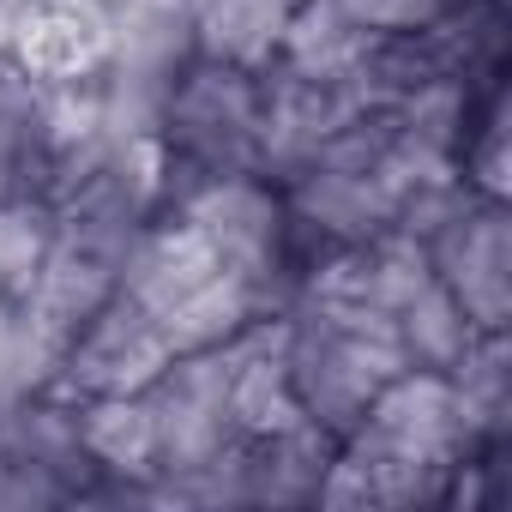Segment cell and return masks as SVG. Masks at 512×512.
Instances as JSON below:
<instances>
[{"mask_svg":"<svg viewBox=\"0 0 512 512\" xmlns=\"http://www.w3.org/2000/svg\"><path fill=\"white\" fill-rule=\"evenodd\" d=\"M338 7H344L368 37H410V31H428V25L464 13L470 0H338Z\"/></svg>","mask_w":512,"mask_h":512,"instance_id":"9","label":"cell"},{"mask_svg":"<svg viewBox=\"0 0 512 512\" xmlns=\"http://www.w3.org/2000/svg\"><path fill=\"white\" fill-rule=\"evenodd\" d=\"M181 217L205 235V247L229 272H247V278H272L278 272V247H284V205L272 199V187H260L247 169H223L211 175L187 205Z\"/></svg>","mask_w":512,"mask_h":512,"instance_id":"4","label":"cell"},{"mask_svg":"<svg viewBox=\"0 0 512 512\" xmlns=\"http://www.w3.org/2000/svg\"><path fill=\"white\" fill-rule=\"evenodd\" d=\"M163 139L181 145L211 175L260 163V85H253V67H229L205 55L199 73H175L163 103Z\"/></svg>","mask_w":512,"mask_h":512,"instance_id":"1","label":"cell"},{"mask_svg":"<svg viewBox=\"0 0 512 512\" xmlns=\"http://www.w3.org/2000/svg\"><path fill=\"white\" fill-rule=\"evenodd\" d=\"M109 43H115V31H109L103 0H19L7 67H19L37 85L97 79L109 67Z\"/></svg>","mask_w":512,"mask_h":512,"instance_id":"5","label":"cell"},{"mask_svg":"<svg viewBox=\"0 0 512 512\" xmlns=\"http://www.w3.org/2000/svg\"><path fill=\"white\" fill-rule=\"evenodd\" d=\"M422 247H428L434 278L464 308V320L476 332H500L506 326V284H512V272H506L512 253H506V211H500V199L470 193Z\"/></svg>","mask_w":512,"mask_h":512,"instance_id":"3","label":"cell"},{"mask_svg":"<svg viewBox=\"0 0 512 512\" xmlns=\"http://www.w3.org/2000/svg\"><path fill=\"white\" fill-rule=\"evenodd\" d=\"M211 272H223V260L205 247V235L187 217H175V223H157V229L133 235L127 260H121V296L139 302L145 314H163L187 290H199Z\"/></svg>","mask_w":512,"mask_h":512,"instance_id":"6","label":"cell"},{"mask_svg":"<svg viewBox=\"0 0 512 512\" xmlns=\"http://www.w3.org/2000/svg\"><path fill=\"white\" fill-rule=\"evenodd\" d=\"M464 175H476V193H482V199H500V193H506V127H500V121H488L482 151L464 157Z\"/></svg>","mask_w":512,"mask_h":512,"instance_id":"10","label":"cell"},{"mask_svg":"<svg viewBox=\"0 0 512 512\" xmlns=\"http://www.w3.org/2000/svg\"><path fill=\"white\" fill-rule=\"evenodd\" d=\"M55 241V217L31 199H0V284L13 296H25V284L37 278L43 253Z\"/></svg>","mask_w":512,"mask_h":512,"instance_id":"8","label":"cell"},{"mask_svg":"<svg viewBox=\"0 0 512 512\" xmlns=\"http://www.w3.org/2000/svg\"><path fill=\"white\" fill-rule=\"evenodd\" d=\"M175 362V344L163 332L157 314H145L139 302H127L121 290L67 338L61 368H55V392L61 398H115V392H145L163 368Z\"/></svg>","mask_w":512,"mask_h":512,"instance_id":"2","label":"cell"},{"mask_svg":"<svg viewBox=\"0 0 512 512\" xmlns=\"http://www.w3.org/2000/svg\"><path fill=\"white\" fill-rule=\"evenodd\" d=\"M73 428H79V446L97 470H115V476H151L157 470V416H151L145 392L85 398Z\"/></svg>","mask_w":512,"mask_h":512,"instance_id":"7","label":"cell"}]
</instances>
